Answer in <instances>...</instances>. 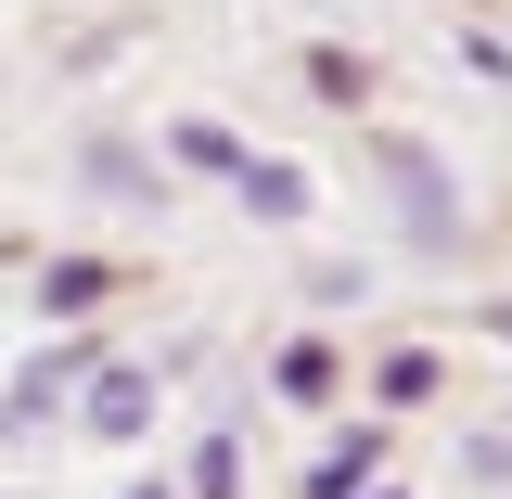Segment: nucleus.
<instances>
[{
  "label": "nucleus",
  "instance_id": "9d476101",
  "mask_svg": "<svg viewBox=\"0 0 512 499\" xmlns=\"http://www.w3.org/2000/svg\"><path fill=\"white\" fill-rule=\"evenodd\" d=\"M244 154H256V141H244L231 116H167V141H154V167H167V180H218V192L244 180Z\"/></svg>",
  "mask_w": 512,
  "mask_h": 499
},
{
  "label": "nucleus",
  "instance_id": "dca6fc26",
  "mask_svg": "<svg viewBox=\"0 0 512 499\" xmlns=\"http://www.w3.org/2000/svg\"><path fill=\"white\" fill-rule=\"evenodd\" d=\"M474 333H500V346H512V295H487V308H474Z\"/></svg>",
  "mask_w": 512,
  "mask_h": 499
},
{
  "label": "nucleus",
  "instance_id": "6e6552de",
  "mask_svg": "<svg viewBox=\"0 0 512 499\" xmlns=\"http://www.w3.org/2000/svg\"><path fill=\"white\" fill-rule=\"evenodd\" d=\"M436 397H448V346H423V333L372 346V372H359V410H372V423H410V410H436Z\"/></svg>",
  "mask_w": 512,
  "mask_h": 499
},
{
  "label": "nucleus",
  "instance_id": "f8f14e48",
  "mask_svg": "<svg viewBox=\"0 0 512 499\" xmlns=\"http://www.w3.org/2000/svg\"><path fill=\"white\" fill-rule=\"evenodd\" d=\"M167 487L180 499H244V423H205V436L167 461Z\"/></svg>",
  "mask_w": 512,
  "mask_h": 499
},
{
  "label": "nucleus",
  "instance_id": "7ed1b4c3",
  "mask_svg": "<svg viewBox=\"0 0 512 499\" xmlns=\"http://www.w3.org/2000/svg\"><path fill=\"white\" fill-rule=\"evenodd\" d=\"M346 384H359V359H346V333H333V320L269 333V359H256V397H269V410H295V423H333V410H346Z\"/></svg>",
  "mask_w": 512,
  "mask_h": 499
},
{
  "label": "nucleus",
  "instance_id": "9b49d317",
  "mask_svg": "<svg viewBox=\"0 0 512 499\" xmlns=\"http://www.w3.org/2000/svg\"><path fill=\"white\" fill-rule=\"evenodd\" d=\"M231 205H244L256 231H308V218H320V180L295 167V154H244V180H231Z\"/></svg>",
  "mask_w": 512,
  "mask_h": 499
},
{
  "label": "nucleus",
  "instance_id": "f3484780",
  "mask_svg": "<svg viewBox=\"0 0 512 499\" xmlns=\"http://www.w3.org/2000/svg\"><path fill=\"white\" fill-rule=\"evenodd\" d=\"M359 499H410V487H397V474H384V487H359Z\"/></svg>",
  "mask_w": 512,
  "mask_h": 499
},
{
  "label": "nucleus",
  "instance_id": "ddd939ff",
  "mask_svg": "<svg viewBox=\"0 0 512 499\" xmlns=\"http://www.w3.org/2000/svg\"><path fill=\"white\" fill-rule=\"evenodd\" d=\"M372 295V256H308V308H359Z\"/></svg>",
  "mask_w": 512,
  "mask_h": 499
},
{
  "label": "nucleus",
  "instance_id": "4468645a",
  "mask_svg": "<svg viewBox=\"0 0 512 499\" xmlns=\"http://www.w3.org/2000/svg\"><path fill=\"white\" fill-rule=\"evenodd\" d=\"M461 487H487V499L512 487V436H500V423H474V436H461Z\"/></svg>",
  "mask_w": 512,
  "mask_h": 499
},
{
  "label": "nucleus",
  "instance_id": "1a4fd4ad",
  "mask_svg": "<svg viewBox=\"0 0 512 499\" xmlns=\"http://www.w3.org/2000/svg\"><path fill=\"white\" fill-rule=\"evenodd\" d=\"M295 90H308L320 116H346V128H359V116L384 103V64L359 52V39H308V52H295Z\"/></svg>",
  "mask_w": 512,
  "mask_h": 499
},
{
  "label": "nucleus",
  "instance_id": "2eb2a0df",
  "mask_svg": "<svg viewBox=\"0 0 512 499\" xmlns=\"http://www.w3.org/2000/svg\"><path fill=\"white\" fill-rule=\"evenodd\" d=\"M116 499H180V487H167V461H154V474H128V487Z\"/></svg>",
  "mask_w": 512,
  "mask_h": 499
},
{
  "label": "nucleus",
  "instance_id": "a211bd4d",
  "mask_svg": "<svg viewBox=\"0 0 512 499\" xmlns=\"http://www.w3.org/2000/svg\"><path fill=\"white\" fill-rule=\"evenodd\" d=\"M0 499H52V487H0Z\"/></svg>",
  "mask_w": 512,
  "mask_h": 499
},
{
  "label": "nucleus",
  "instance_id": "20e7f679",
  "mask_svg": "<svg viewBox=\"0 0 512 499\" xmlns=\"http://www.w3.org/2000/svg\"><path fill=\"white\" fill-rule=\"evenodd\" d=\"M64 423H77L90 448H141L154 423H167V372H154V359H128V346H116L103 372L77 384V410H64Z\"/></svg>",
  "mask_w": 512,
  "mask_h": 499
},
{
  "label": "nucleus",
  "instance_id": "f257e3e1",
  "mask_svg": "<svg viewBox=\"0 0 512 499\" xmlns=\"http://www.w3.org/2000/svg\"><path fill=\"white\" fill-rule=\"evenodd\" d=\"M359 167H372L384 192V218H397V244L410 256H461L474 244V205H461V167H448L423 128H397V116H359Z\"/></svg>",
  "mask_w": 512,
  "mask_h": 499
},
{
  "label": "nucleus",
  "instance_id": "39448f33",
  "mask_svg": "<svg viewBox=\"0 0 512 499\" xmlns=\"http://www.w3.org/2000/svg\"><path fill=\"white\" fill-rule=\"evenodd\" d=\"M128 295H141V269H128V256H90V244H52L39 256V282H26V308L52 320H103V308H128Z\"/></svg>",
  "mask_w": 512,
  "mask_h": 499
},
{
  "label": "nucleus",
  "instance_id": "0eeeda50",
  "mask_svg": "<svg viewBox=\"0 0 512 499\" xmlns=\"http://www.w3.org/2000/svg\"><path fill=\"white\" fill-rule=\"evenodd\" d=\"M397 474V423H372V410H333V436L308 448V474H295V499H359Z\"/></svg>",
  "mask_w": 512,
  "mask_h": 499
},
{
  "label": "nucleus",
  "instance_id": "6ab92c4d",
  "mask_svg": "<svg viewBox=\"0 0 512 499\" xmlns=\"http://www.w3.org/2000/svg\"><path fill=\"white\" fill-rule=\"evenodd\" d=\"M500 499H512V487H500Z\"/></svg>",
  "mask_w": 512,
  "mask_h": 499
},
{
  "label": "nucleus",
  "instance_id": "f03ea898",
  "mask_svg": "<svg viewBox=\"0 0 512 499\" xmlns=\"http://www.w3.org/2000/svg\"><path fill=\"white\" fill-rule=\"evenodd\" d=\"M103 359H116V333H103V320H64V333H39V346L0 372V448H39L64 410H77V384L103 372Z\"/></svg>",
  "mask_w": 512,
  "mask_h": 499
},
{
  "label": "nucleus",
  "instance_id": "423d86ee",
  "mask_svg": "<svg viewBox=\"0 0 512 499\" xmlns=\"http://www.w3.org/2000/svg\"><path fill=\"white\" fill-rule=\"evenodd\" d=\"M77 192L90 205H128V218H167V167H154V141H128V128H77Z\"/></svg>",
  "mask_w": 512,
  "mask_h": 499
}]
</instances>
